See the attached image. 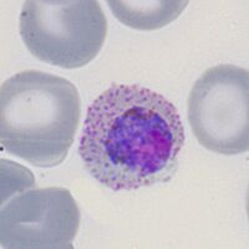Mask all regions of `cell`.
Here are the masks:
<instances>
[{"instance_id": "cell-2", "label": "cell", "mask_w": 249, "mask_h": 249, "mask_svg": "<svg viewBox=\"0 0 249 249\" xmlns=\"http://www.w3.org/2000/svg\"><path fill=\"white\" fill-rule=\"evenodd\" d=\"M81 117V100L68 79L39 70L13 75L0 89V142L40 168L65 161Z\"/></svg>"}, {"instance_id": "cell-4", "label": "cell", "mask_w": 249, "mask_h": 249, "mask_svg": "<svg viewBox=\"0 0 249 249\" xmlns=\"http://www.w3.org/2000/svg\"><path fill=\"white\" fill-rule=\"evenodd\" d=\"M187 117L196 139L219 155H241L249 148V72L221 64L207 69L187 101Z\"/></svg>"}, {"instance_id": "cell-3", "label": "cell", "mask_w": 249, "mask_h": 249, "mask_svg": "<svg viewBox=\"0 0 249 249\" xmlns=\"http://www.w3.org/2000/svg\"><path fill=\"white\" fill-rule=\"evenodd\" d=\"M107 19L96 0H28L19 18L20 36L40 61L80 69L99 55Z\"/></svg>"}, {"instance_id": "cell-1", "label": "cell", "mask_w": 249, "mask_h": 249, "mask_svg": "<svg viewBox=\"0 0 249 249\" xmlns=\"http://www.w3.org/2000/svg\"><path fill=\"white\" fill-rule=\"evenodd\" d=\"M184 140L170 100L143 86L112 84L89 106L79 155L97 182L133 191L170 182Z\"/></svg>"}, {"instance_id": "cell-6", "label": "cell", "mask_w": 249, "mask_h": 249, "mask_svg": "<svg viewBox=\"0 0 249 249\" xmlns=\"http://www.w3.org/2000/svg\"><path fill=\"white\" fill-rule=\"evenodd\" d=\"M108 6L120 23L131 29L152 31L175 21L188 0H108Z\"/></svg>"}, {"instance_id": "cell-5", "label": "cell", "mask_w": 249, "mask_h": 249, "mask_svg": "<svg viewBox=\"0 0 249 249\" xmlns=\"http://www.w3.org/2000/svg\"><path fill=\"white\" fill-rule=\"evenodd\" d=\"M80 221L79 206L68 188H25L1 204V248L72 249Z\"/></svg>"}]
</instances>
